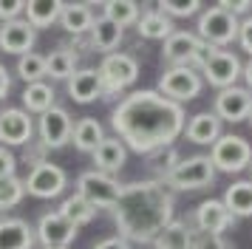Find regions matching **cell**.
<instances>
[{
	"label": "cell",
	"instance_id": "37",
	"mask_svg": "<svg viewBox=\"0 0 252 249\" xmlns=\"http://www.w3.org/2000/svg\"><path fill=\"white\" fill-rule=\"evenodd\" d=\"M14 170H17V158L9 147L0 145V179H12Z\"/></svg>",
	"mask_w": 252,
	"mask_h": 249
},
{
	"label": "cell",
	"instance_id": "27",
	"mask_svg": "<svg viewBox=\"0 0 252 249\" xmlns=\"http://www.w3.org/2000/svg\"><path fill=\"white\" fill-rule=\"evenodd\" d=\"M153 247L156 249H190L193 247V232H190V226L184 221L173 218L170 224L153 238Z\"/></svg>",
	"mask_w": 252,
	"mask_h": 249
},
{
	"label": "cell",
	"instance_id": "16",
	"mask_svg": "<svg viewBox=\"0 0 252 249\" xmlns=\"http://www.w3.org/2000/svg\"><path fill=\"white\" fill-rule=\"evenodd\" d=\"M34 40H37V31L23 17L0 26V51H6V54H17V57L29 54L34 48Z\"/></svg>",
	"mask_w": 252,
	"mask_h": 249
},
{
	"label": "cell",
	"instance_id": "33",
	"mask_svg": "<svg viewBox=\"0 0 252 249\" xmlns=\"http://www.w3.org/2000/svg\"><path fill=\"white\" fill-rule=\"evenodd\" d=\"M17 77L23 79V82H43L46 77V57L34 54V51H29V54L17 57Z\"/></svg>",
	"mask_w": 252,
	"mask_h": 249
},
{
	"label": "cell",
	"instance_id": "3",
	"mask_svg": "<svg viewBox=\"0 0 252 249\" xmlns=\"http://www.w3.org/2000/svg\"><path fill=\"white\" fill-rule=\"evenodd\" d=\"M159 181L170 190H204L216 181V167H213L210 156L179 158Z\"/></svg>",
	"mask_w": 252,
	"mask_h": 249
},
{
	"label": "cell",
	"instance_id": "23",
	"mask_svg": "<svg viewBox=\"0 0 252 249\" xmlns=\"http://www.w3.org/2000/svg\"><path fill=\"white\" fill-rule=\"evenodd\" d=\"M60 11H63V0H26V17L23 20L32 29H48L60 20Z\"/></svg>",
	"mask_w": 252,
	"mask_h": 249
},
{
	"label": "cell",
	"instance_id": "8",
	"mask_svg": "<svg viewBox=\"0 0 252 249\" xmlns=\"http://www.w3.org/2000/svg\"><path fill=\"white\" fill-rule=\"evenodd\" d=\"M65 184H68L65 170L51 164V161H37L23 179L26 192L34 195V198H57L60 192L65 190Z\"/></svg>",
	"mask_w": 252,
	"mask_h": 249
},
{
	"label": "cell",
	"instance_id": "19",
	"mask_svg": "<svg viewBox=\"0 0 252 249\" xmlns=\"http://www.w3.org/2000/svg\"><path fill=\"white\" fill-rule=\"evenodd\" d=\"M125 158H127V147L116 139V136H105L102 142L96 145V150H94V164H96V170L99 173H105V176H114V173H119V170L125 167Z\"/></svg>",
	"mask_w": 252,
	"mask_h": 249
},
{
	"label": "cell",
	"instance_id": "29",
	"mask_svg": "<svg viewBox=\"0 0 252 249\" xmlns=\"http://www.w3.org/2000/svg\"><path fill=\"white\" fill-rule=\"evenodd\" d=\"M57 213L63 215V218H65L68 224H74L77 229H80L82 224H91V221H94V215H96V207L85 201L80 192H74V195H68L65 201L60 204Z\"/></svg>",
	"mask_w": 252,
	"mask_h": 249
},
{
	"label": "cell",
	"instance_id": "34",
	"mask_svg": "<svg viewBox=\"0 0 252 249\" xmlns=\"http://www.w3.org/2000/svg\"><path fill=\"white\" fill-rule=\"evenodd\" d=\"M26 195V187H23V179H0V210H12L17 204L23 201Z\"/></svg>",
	"mask_w": 252,
	"mask_h": 249
},
{
	"label": "cell",
	"instance_id": "35",
	"mask_svg": "<svg viewBox=\"0 0 252 249\" xmlns=\"http://www.w3.org/2000/svg\"><path fill=\"white\" fill-rule=\"evenodd\" d=\"M201 0H187V3H179V0H159L156 3V11H161V14H167V17H193V14H198L201 11Z\"/></svg>",
	"mask_w": 252,
	"mask_h": 249
},
{
	"label": "cell",
	"instance_id": "39",
	"mask_svg": "<svg viewBox=\"0 0 252 249\" xmlns=\"http://www.w3.org/2000/svg\"><path fill=\"white\" fill-rule=\"evenodd\" d=\"M238 43H241V48L252 57V17L241 20V26H238Z\"/></svg>",
	"mask_w": 252,
	"mask_h": 249
},
{
	"label": "cell",
	"instance_id": "15",
	"mask_svg": "<svg viewBox=\"0 0 252 249\" xmlns=\"http://www.w3.org/2000/svg\"><path fill=\"white\" fill-rule=\"evenodd\" d=\"M201 45L204 43L198 40L195 31H173L164 40V45H161V57H164V62H170V68H176V65L190 68Z\"/></svg>",
	"mask_w": 252,
	"mask_h": 249
},
{
	"label": "cell",
	"instance_id": "22",
	"mask_svg": "<svg viewBox=\"0 0 252 249\" xmlns=\"http://www.w3.org/2000/svg\"><path fill=\"white\" fill-rule=\"evenodd\" d=\"M122 37H125V29H122V26H116V23L108 20V17H94V26H91V31H88V40H91L94 51H108V54H114V48H119Z\"/></svg>",
	"mask_w": 252,
	"mask_h": 249
},
{
	"label": "cell",
	"instance_id": "38",
	"mask_svg": "<svg viewBox=\"0 0 252 249\" xmlns=\"http://www.w3.org/2000/svg\"><path fill=\"white\" fill-rule=\"evenodd\" d=\"M216 6H221L224 11H229L232 17H238V14H252L250 0H221V3H216Z\"/></svg>",
	"mask_w": 252,
	"mask_h": 249
},
{
	"label": "cell",
	"instance_id": "31",
	"mask_svg": "<svg viewBox=\"0 0 252 249\" xmlns=\"http://www.w3.org/2000/svg\"><path fill=\"white\" fill-rule=\"evenodd\" d=\"M77 60L80 57L74 54L71 48H57V51H51L46 57V77L51 79H65L68 82L74 77V71H77Z\"/></svg>",
	"mask_w": 252,
	"mask_h": 249
},
{
	"label": "cell",
	"instance_id": "24",
	"mask_svg": "<svg viewBox=\"0 0 252 249\" xmlns=\"http://www.w3.org/2000/svg\"><path fill=\"white\" fill-rule=\"evenodd\" d=\"M60 23L63 29L74 37L80 34H88L94 26V11L88 9V3H63V11H60Z\"/></svg>",
	"mask_w": 252,
	"mask_h": 249
},
{
	"label": "cell",
	"instance_id": "17",
	"mask_svg": "<svg viewBox=\"0 0 252 249\" xmlns=\"http://www.w3.org/2000/svg\"><path fill=\"white\" fill-rule=\"evenodd\" d=\"M195 224H198V229L207 232V235H221V232H227L229 226L235 224V218L229 215L224 201L207 198V201H201L198 210H195Z\"/></svg>",
	"mask_w": 252,
	"mask_h": 249
},
{
	"label": "cell",
	"instance_id": "5",
	"mask_svg": "<svg viewBox=\"0 0 252 249\" xmlns=\"http://www.w3.org/2000/svg\"><path fill=\"white\" fill-rule=\"evenodd\" d=\"M238 26L241 20L232 17L229 11H224L221 6H210V9L201 11L198 17V40L213 48H224V45L235 43L238 40Z\"/></svg>",
	"mask_w": 252,
	"mask_h": 249
},
{
	"label": "cell",
	"instance_id": "9",
	"mask_svg": "<svg viewBox=\"0 0 252 249\" xmlns=\"http://www.w3.org/2000/svg\"><path fill=\"white\" fill-rule=\"evenodd\" d=\"M77 187H80L77 192L96 210H111L114 201L119 198V190H122V184H116L114 176H105L99 170H85L77 179Z\"/></svg>",
	"mask_w": 252,
	"mask_h": 249
},
{
	"label": "cell",
	"instance_id": "20",
	"mask_svg": "<svg viewBox=\"0 0 252 249\" xmlns=\"http://www.w3.org/2000/svg\"><path fill=\"white\" fill-rule=\"evenodd\" d=\"M184 136L193 145H216L218 136H221V119L213 111L195 113V116H190V122L184 124Z\"/></svg>",
	"mask_w": 252,
	"mask_h": 249
},
{
	"label": "cell",
	"instance_id": "7",
	"mask_svg": "<svg viewBox=\"0 0 252 249\" xmlns=\"http://www.w3.org/2000/svg\"><path fill=\"white\" fill-rule=\"evenodd\" d=\"M201 88H204V79H201L198 71H193V68H187V65H176V68H164L156 91H159L161 96H167L170 102L184 105V102L195 99L201 93Z\"/></svg>",
	"mask_w": 252,
	"mask_h": 249
},
{
	"label": "cell",
	"instance_id": "25",
	"mask_svg": "<svg viewBox=\"0 0 252 249\" xmlns=\"http://www.w3.org/2000/svg\"><path fill=\"white\" fill-rule=\"evenodd\" d=\"M224 207L232 218H250L252 215V181H235L224 192Z\"/></svg>",
	"mask_w": 252,
	"mask_h": 249
},
{
	"label": "cell",
	"instance_id": "12",
	"mask_svg": "<svg viewBox=\"0 0 252 249\" xmlns=\"http://www.w3.org/2000/svg\"><path fill=\"white\" fill-rule=\"evenodd\" d=\"M213 113H216L221 122H232V124L250 119V113H252V91L238 88V85L218 91L216 102H213Z\"/></svg>",
	"mask_w": 252,
	"mask_h": 249
},
{
	"label": "cell",
	"instance_id": "26",
	"mask_svg": "<svg viewBox=\"0 0 252 249\" xmlns=\"http://www.w3.org/2000/svg\"><path fill=\"white\" fill-rule=\"evenodd\" d=\"M136 31H139V37H145V40H167V37L176 31V26H173V20L167 14L150 9L136 20Z\"/></svg>",
	"mask_w": 252,
	"mask_h": 249
},
{
	"label": "cell",
	"instance_id": "43",
	"mask_svg": "<svg viewBox=\"0 0 252 249\" xmlns=\"http://www.w3.org/2000/svg\"><path fill=\"white\" fill-rule=\"evenodd\" d=\"M250 124H252V113H250Z\"/></svg>",
	"mask_w": 252,
	"mask_h": 249
},
{
	"label": "cell",
	"instance_id": "10",
	"mask_svg": "<svg viewBox=\"0 0 252 249\" xmlns=\"http://www.w3.org/2000/svg\"><path fill=\"white\" fill-rule=\"evenodd\" d=\"M198 74L218 91L232 88L235 79L241 77V60H238V54H232L227 48H213V54L207 57V62L201 65Z\"/></svg>",
	"mask_w": 252,
	"mask_h": 249
},
{
	"label": "cell",
	"instance_id": "4",
	"mask_svg": "<svg viewBox=\"0 0 252 249\" xmlns=\"http://www.w3.org/2000/svg\"><path fill=\"white\" fill-rule=\"evenodd\" d=\"M99 79H102V91L105 99H111L116 93H122L125 88H130L139 77V62L130 54L114 51V54H105L99 62Z\"/></svg>",
	"mask_w": 252,
	"mask_h": 249
},
{
	"label": "cell",
	"instance_id": "11",
	"mask_svg": "<svg viewBox=\"0 0 252 249\" xmlns=\"http://www.w3.org/2000/svg\"><path fill=\"white\" fill-rule=\"evenodd\" d=\"M37 133H40V142L46 150H60V147H65L71 142V133H74V122H71V116L65 108H51L40 116V122H37Z\"/></svg>",
	"mask_w": 252,
	"mask_h": 249
},
{
	"label": "cell",
	"instance_id": "28",
	"mask_svg": "<svg viewBox=\"0 0 252 249\" xmlns=\"http://www.w3.org/2000/svg\"><path fill=\"white\" fill-rule=\"evenodd\" d=\"M71 139H74L77 150H82V153H94V150H96V145L105 139L102 124L96 122L94 116H82L80 122L74 124V133H71Z\"/></svg>",
	"mask_w": 252,
	"mask_h": 249
},
{
	"label": "cell",
	"instance_id": "40",
	"mask_svg": "<svg viewBox=\"0 0 252 249\" xmlns=\"http://www.w3.org/2000/svg\"><path fill=\"white\" fill-rule=\"evenodd\" d=\"M94 249H130V247H127L125 238L114 235V238H105V241H99V244H96Z\"/></svg>",
	"mask_w": 252,
	"mask_h": 249
},
{
	"label": "cell",
	"instance_id": "32",
	"mask_svg": "<svg viewBox=\"0 0 252 249\" xmlns=\"http://www.w3.org/2000/svg\"><path fill=\"white\" fill-rule=\"evenodd\" d=\"M102 17L114 20L122 29L133 26L139 20V3H133V0H108V3H102Z\"/></svg>",
	"mask_w": 252,
	"mask_h": 249
},
{
	"label": "cell",
	"instance_id": "21",
	"mask_svg": "<svg viewBox=\"0 0 252 249\" xmlns=\"http://www.w3.org/2000/svg\"><path fill=\"white\" fill-rule=\"evenodd\" d=\"M34 229L23 218L0 221V249H34Z\"/></svg>",
	"mask_w": 252,
	"mask_h": 249
},
{
	"label": "cell",
	"instance_id": "14",
	"mask_svg": "<svg viewBox=\"0 0 252 249\" xmlns=\"http://www.w3.org/2000/svg\"><path fill=\"white\" fill-rule=\"evenodd\" d=\"M34 136V122L32 116L20 108H6L0 111V142L3 147H20L32 142Z\"/></svg>",
	"mask_w": 252,
	"mask_h": 249
},
{
	"label": "cell",
	"instance_id": "41",
	"mask_svg": "<svg viewBox=\"0 0 252 249\" xmlns=\"http://www.w3.org/2000/svg\"><path fill=\"white\" fill-rule=\"evenodd\" d=\"M9 88H12V77H9V71L3 68V62H0V99H6Z\"/></svg>",
	"mask_w": 252,
	"mask_h": 249
},
{
	"label": "cell",
	"instance_id": "42",
	"mask_svg": "<svg viewBox=\"0 0 252 249\" xmlns=\"http://www.w3.org/2000/svg\"><path fill=\"white\" fill-rule=\"evenodd\" d=\"M241 77H244V82H247V91H252V57L247 65H241Z\"/></svg>",
	"mask_w": 252,
	"mask_h": 249
},
{
	"label": "cell",
	"instance_id": "1",
	"mask_svg": "<svg viewBox=\"0 0 252 249\" xmlns=\"http://www.w3.org/2000/svg\"><path fill=\"white\" fill-rule=\"evenodd\" d=\"M184 108L170 102L159 91H133L119 99L111 113V127L116 139L139 156H150L156 150H167L184 133Z\"/></svg>",
	"mask_w": 252,
	"mask_h": 249
},
{
	"label": "cell",
	"instance_id": "18",
	"mask_svg": "<svg viewBox=\"0 0 252 249\" xmlns=\"http://www.w3.org/2000/svg\"><path fill=\"white\" fill-rule=\"evenodd\" d=\"M68 96L74 102H80V105L105 99L99 71L96 68H80V71H74V77L68 79Z\"/></svg>",
	"mask_w": 252,
	"mask_h": 249
},
{
	"label": "cell",
	"instance_id": "13",
	"mask_svg": "<svg viewBox=\"0 0 252 249\" xmlns=\"http://www.w3.org/2000/svg\"><path fill=\"white\" fill-rule=\"evenodd\" d=\"M34 238L46 249H68V244L77 238V226L68 224L60 213H46L34 229Z\"/></svg>",
	"mask_w": 252,
	"mask_h": 249
},
{
	"label": "cell",
	"instance_id": "30",
	"mask_svg": "<svg viewBox=\"0 0 252 249\" xmlns=\"http://www.w3.org/2000/svg\"><path fill=\"white\" fill-rule=\"evenodd\" d=\"M54 88L48 85V82H32V85H26L23 91V105H26V111L29 113H43L51 111L54 108Z\"/></svg>",
	"mask_w": 252,
	"mask_h": 249
},
{
	"label": "cell",
	"instance_id": "6",
	"mask_svg": "<svg viewBox=\"0 0 252 249\" xmlns=\"http://www.w3.org/2000/svg\"><path fill=\"white\" fill-rule=\"evenodd\" d=\"M210 161L216 173H241L244 167L252 164V145L244 136H232V133H221L218 142L210 150Z\"/></svg>",
	"mask_w": 252,
	"mask_h": 249
},
{
	"label": "cell",
	"instance_id": "2",
	"mask_svg": "<svg viewBox=\"0 0 252 249\" xmlns=\"http://www.w3.org/2000/svg\"><path fill=\"white\" fill-rule=\"evenodd\" d=\"M111 215L119 226V238L127 244H153V238L173 221V192L159 179L122 184Z\"/></svg>",
	"mask_w": 252,
	"mask_h": 249
},
{
	"label": "cell",
	"instance_id": "36",
	"mask_svg": "<svg viewBox=\"0 0 252 249\" xmlns=\"http://www.w3.org/2000/svg\"><path fill=\"white\" fill-rule=\"evenodd\" d=\"M26 11V0H0V20H20V14Z\"/></svg>",
	"mask_w": 252,
	"mask_h": 249
},
{
	"label": "cell",
	"instance_id": "44",
	"mask_svg": "<svg viewBox=\"0 0 252 249\" xmlns=\"http://www.w3.org/2000/svg\"><path fill=\"white\" fill-rule=\"evenodd\" d=\"M250 170H252V164H250Z\"/></svg>",
	"mask_w": 252,
	"mask_h": 249
},
{
	"label": "cell",
	"instance_id": "45",
	"mask_svg": "<svg viewBox=\"0 0 252 249\" xmlns=\"http://www.w3.org/2000/svg\"><path fill=\"white\" fill-rule=\"evenodd\" d=\"M250 17H252V14H250Z\"/></svg>",
	"mask_w": 252,
	"mask_h": 249
}]
</instances>
